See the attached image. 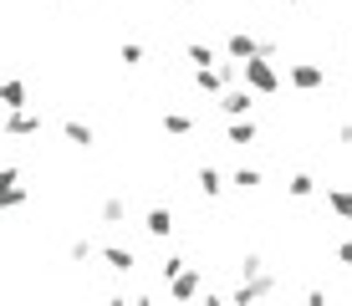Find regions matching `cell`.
<instances>
[{
    "label": "cell",
    "mask_w": 352,
    "mask_h": 306,
    "mask_svg": "<svg viewBox=\"0 0 352 306\" xmlns=\"http://www.w3.org/2000/svg\"><path fill=\"white\" fill-rule=\"evenodd\" d=\"M245 87H256L261 97H271L276 87H281V77H276L271 56H250V61H245Z\"/></svg>",
    "instance_id": "cell-1"
},
{
    "label": "cell",
    "mask_w": 352,
    "mask_h": 306,
    "mask_svg": "<svg viewBox=\"0 0 352 306\" xmlns=\"http://www.w3.org/2000/svg\"><path fill=\"white\" fill-rule=\"evenodd\" d=\"M256 87H225L220 92V113L225 118H250V107H256Z\"/></svg>",
    "instance_id": "cell-2"
},
{
    "label": "cell",
    "mask_w": 352,
    "mask_h": 306,
    "mask_svg": "<svg viewBox=\"0 0 352 306\" xmlns=\"http://www.w3.org/2000/svg\"><path fill=\"white\" fill-rule=\"evenodd\" d=\"M291 87H296V92L327 87V67H317V61H296V67H291Z\"/></svg>",
    "instance_id": "cell-3"
},
{
    "label": "cell",
    "mask_w": 352,
    "mask_h": 306,
    "mask_svg": "<svg viewBox=\"0 0 352 306\" xmlns=\"http://www.w3.org/2000/svg\"><path fill=\"white\" fill-rule=\"evenodd\" d=\"M41 133V113H26V107H16V113L6 118V138L16 143V138H36Z\"/></svg>",
    "instance_id": "cell-4"
},
{
    "label": "cell",
    "mask_w": 352,
    "mask_h": 306,
    "mask_svg": "<svg viewBox=\"0 0 352 306\" xmlns=\"http://www.w3.org/2000/svg\"><path fill=\"white\" fill-rule=\"evenodd\" d=\"M225 56H235V61H250V56H261V41L250 31H230V41H225Z\"/></svg>",
    "instance_id": "cell-5"
},
{
    "label": "cell",
    "mask_w": 352,
    "mask_h": 306,
    "mask_svg": "<svg viewBox=\"0 0 352 306\" xmlns=\"http://www.w3.org/2000/svg\"><path fill=\"white\" fill-rule=\"evenodd\" d=\"M143 230H148L153 240H168V235H174V215H168L164 204H153V210L143 215Z\"/></svg>",
    "instance_id": "cell-6"
},
{
    "label": "cell",
    "mask_w": 352,
    "mask_h": 306,
    "mask_svg": "<svg viewBox=\"0 0 352 306\" xmlns=\"http://www.w3.org/2000/svg\"><path fill=\"white\" fill-rule=\"evenodd\" d=\"M261 138V128L250 118H230V128H225V143H235V149H245V143H256Z\"/></svg>",
    "instance_id": "cell-7"
},
{
    "label": "cell",
    "mask_w": 352,
    "mask_h": 306,
    "mask_svg": "<svg viewBox=\"0 0 352 306\" xmlns=\"http://www.w3.org/2000/svg\"><path fill=\"white\" fill-rule=\"evenodd\" d=\"M168 296H179V301H189V296H199V271H179V276H168Z\"/></svg>",
    "instance_id": "cell-8"
},
{
    "label": "cell",
    "mask_w": 352,
    "mask_h": 306,
    "mask_svg": "<svg viewBox=\"0 0 352 306\" xmlns=\"http://www.w3.org/2000/svg\"><path fill=\"white\" fill-rule=\"evenodd\" d=\"M102 261H107V271H118V276H128L133 265H138L128 245H102Z\"/></svg>",
    "instance_id": "cell-9"
},
{
    "label": "cell",
    "mask_w": 352,
    "mask_h": 306,
    "mask_svg": "<svg viewBox=\"0 0 352 306\" xmlns=\"http://www.w3.org/2000/svg\"><path fill=\"white\" fill-rule=\"evenodd\" d=\"M327 210L337 219H352V189H327Z\"/></svg>",
    "instance_id": "cell-10"
},
{
    "label": "cell",
    "mask_w": 352,
    "mask_h": 306,
    "mask_svg": "<svg viewBox=\"0 0 352 306\" xmlns=\"http://www.w3.org/2000/svg\"><path fill=\"white\" fill-rule=\"evenodd\" d=\"M0 97H6V113H16V107H26V82L10 77L6 87H0Z\"/></svg>",
    "instance_id": "cell-11"
},
{
    "label": "cell",
    "mask_w": 352,
    "mask_h": 306,
    "mask_svg": "<svg viewBox=\"0 0 352 306\" xmlns=\"http://www.w3.org/2000/svg\"><path fill=\"white\" fill-rule=\"evenodd\" d=\"M123 215H128V204L118 199V194H107V199L97 204V219H102V225H118V219H123Z\"/></svg>",
    "instance_id": "cell-12"
},
{
    "label": "cell",
    "mask_w": 352,
    "mask_h": 306,
    "mask_svg": "<svg viewBox=\"0 0 352 306\" xmlns=\"http://www.w3.org/2000/svg\"><path fill=\"white\" fill-rule=\"evenodd\" d=\"M189 61H194V67H214V61H220V56H214V46L210 41H189V52H184Z\"/></svg>",
    "instance_id": "cell-13"
},
{
    "label": "cell",
    "mask_w": 352,
    "mask_h": 306,
    "mask_svg": "<svg viewBox=\"0 0 352 306\" xmlns=\"http://www.w3.org/2000/svg\"><path fill=\"white\" fill-rule=\"evenodd\" d=\"M286 189H291V199H311V194H317V179L311 174H291Z\"/></svg>",
    "instance_id": "cell-14"
},
{
    "label": "cell",
    "mask_w": 352,
    "mask_h": 306,
    "mask_svg": "<svg viewBox=\"0 0 352 306\" xmlns=\"http://www.w3.org/2000/svg\"><path fill=\"white\" fill-rule=\"evenodd\" d=\"M67 143H77V149H87V143H92V128H87V122H77V118H67Z\"/></svg>",
    "instance_id": "cell-15"
},
{
    "label": "cell",
    "mask_w": 352,
    "mask_h": 306,
    "mask_svg": "<svg viewBox=\"0 0 352 306\" xmlns=\"http://www.w3.org/2000/svg\"><path fill=\"white\" fill-rule=\"evenodd\" d=\"M220 189H225V179L214 174V168H199V194H204V199H214Z\"/></svg>",
    "instance_id": "cell-16"
},
{
    "label": "cell",
    "mask_w": 352,
    "mask_h": 306,
    "mask_svg": "<svg viewBox=\"0 0 352 306\" xmlns=\"http://www.w3.org/2000/svg\"><path fill=\"white\" fill-rule=\"evenodd\" d=\"M164 128H168V133H174V138H184V133L194 128V122H189L184 113H164Z\"/></svg>",
    "instance_id": "cell-17"
},
{
    "label": "cell",
    "mask_w": 352,
    "mask_h": 306,
    "mask_svg": "<svg viewBox=\"0 0 352 306\" xmlns=\"http://www.w3.org/2000/svg\"><path fill=\"white\" fill-rule=\"evenodd\" d=\"M230 184H235V189H256L261 174H256V168H235V179H230Z\"/></svg>",
    "instance_id": "cell-18"
},
{
    "label": "cell",
    "mask_w": 352,
    "mask_h": 306,
    "mask_svg": "<svg viewBox=\"0 0 352 306\" xmlns=\"http://www.w3.org/2000/svg\"><path fill=\"white\" fill-rule=\"evenodd\" d=\"M138 61H143V46L128 41V46H123V67H138Z\"/></svg>",
    "instance_id": "cell-19"
},
{
    "label": "cell",
    "mask_w": 352,
    "mask_h": 306,
    "mask_svg": "<svg viewBox=\"0 0 352 306\" xmlns=\"http://www.w3.org/2000/svg\"><path fill=\"white\" fill-rule=\"evenodd\" d=\"M337 261H342V265H352V240H342V245H337Z\"/></svg>",
    "instance_id": "cell-20"
},
{
    "label": "cell",
    "mask_w": 352,
    "mask_h": 306,
    "mask_svg": "<svg viewBox=\"0 0 352 306\" xmlns=\"http://www.w3.org/2000/svg\"><path fill=\"white\" fill-rule=\"evenodd\" d=\"M337 138H342V143H352V122H342V128H337Z\"/></svg>",
    "instance_id": "cell-21"
},
{
    "label": "cell",
    "mask_w": 352,
    "mask_h": 306,
    "mask_svg": "<svg viewBox=\"0 0 352 306\" xmlns=\"http://www.w3.org/2000/svg\"><path fill=\"white\" fill-rule=\"evenodd\" d=\"M286 6H301V0H286Z\"/></svg>",
    "instance_id": "cell-22"
},
{
    "label": "cell",
    "mask_w": 352,
    "mask_h": 306,
    "mask_svg": "<svg viewBox=\"0 0 352 306\" xmlns=\"http://www.w3.org/2000/svg\"><path fill=\"white\" fill-rule=\"evenodd\" d=\"M184 6H194V0H184Z\"/></svg>",
    "instance_id": "cell-23"
}]
</instances>
